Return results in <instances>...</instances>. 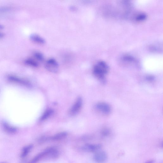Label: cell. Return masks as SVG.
Masks as SVG:
<instances>
[{
    "label": "cell",
    "mask_w": 163,
    "mask_h": 163,
    "mask_svg": "<svg viewBox=\"0 0 163 163\" xmlns=\"http://www.w3.org/2000/svg\"><path fill=\"white\" fill-rule=\"evenodd\" d=\"M109 68L104 61H98L94 65L93 68L94 75L98 79L103 80L108 72Z\"/></svg>",
    "instance_id": "6da1fadb"
},
{
    "label": "cell",
    "mask_w": 163,
    "mask_h": 163,
    "mask_svg": "<svg viewBox=\"0 0 163 163\" xmlns=\"http://www.w3.org/2000/svg\"><path fill=\"white\" fill-rule=\"evenodd\" d=\"M46 69L52 73H56L59 69V65L56 61L53 59H50L47 60L45 63Z\"/></svg>",
    "instance_id": "7a4b0ae2"
},
{
    "label": "cell",
    "mask_w": 163,
    "mask_h": 163,
    "mask_svg": "<svg viewBox=\"0 0 163 163\" xmlns=\"http://www.w3.org/2000/svg\"><path fill=\"white\" fill-rule=\"evenodd\" d=\"M83 100L82 98L79 97L77 98L75 103L70 109L69 113L71 116L76 115L81 109L82 107Z\"/></svg>",
    "instance_id": "3957f363"
},
{
    "label": "cell",
    "mask_w": 163,
    "mask_h": 163,
    "mask_svg": "<svg viewBox=\"0 0 163 163\" xmlns=\"http://www.w3.org/2000/svg\"><path fill=\"white\" fill-rule=\"evenodd\" d=\"M8 79L9 81L13 83L20 84L27 87H30L31 86V84L29 81L16 76L10 75L8 77Z\"/></svg>",
    "instance_id": "277c9868"
},
{
    "label": "cell",
    "mask_w": 163,
    "mask_h": 163,
    "mask_svg": "<svg viewBox=\"0 0 163 163\" xmlns=\"http://www.w3.org/2000/svg\"><path fill=\"white\" fill-rule=\"evenodd\" d=\"M96 108L97 110L104 115L109 114L111 111V107L108 104L101 102L97 104Z\"/></svg>",
    "instance_id": "5b68a950"
},
{
    "label": "cell",
    "mask_w": 163,
    "mask_h": 163,
    "mask_svg": "<svg viewBox=\"0 0 163 163\" xmlns=\"http://www.w3.org/2000/svg\"><path fill=\"white\" fill-rule=\"evenodd\" d=\"M107 159V153L104 151L98 152L94 156V160L98 163H104L106 161Z\"/></svg>",
    "instance_id": "8992f818"
},
{
    "label": "cell",
    "mask_w": 163,
    "mask_h": 163,
    "mask_svg": "<svg viewBox=\"0 0 163 163\" xmlns=\"http://www.w3.org/2000/svg\"><path fill=\"white\" fill-rule=\"evenodd\" d=\"M49 151V148L46 149L45 150L36 155L28 163H37L42 158L46 157H48Z\"/></svg>",
    "instance_id": "52a82bcc"
},
{
    "label": "cell",
    "mask_w": 163,
    "mask_h": 163,
    "mask_svg": "<svg viewBox=\"0 0 163 163\" xmlns=\"http://www.w3.org/2000/svg\"><path fill=\"white\" fill-rule=\"evenodd\" d=\"M101 147L100 144H87L83 146L82 148L84 151L93 152L99 150Z\"/></svg>",
    "instance_id": "ba28073f"
},
{
    "label": "cell",
    "mask_w": 163,
    "mask_h": 163,
    "mask_svg": "<svg viewBox=\"0 0 163 163\" xmlns=\"http://www.w3.org/2000/svg\"><path fill=\"white\" fill-rule=\"evenodd\" d=\"M2 126L5 131L9 134H15L17 132V129L16 127L11 126L6 122H3Z\"/></svg>",
    "instance_id": "9c48e42d"
},
{
    "label": "cell",
    "mask_w": 163,
    "mask_h": 163,
    "mask_svg": "<svg viewBox=\"0 0 163 163\" xmlns=\"http://www.w3.org/2000/svg\"><path fill=\"white\" fill-rule=\"evenodd\" d=\"M30 39L32 41L39 45H43L45 42V39L36 34H32L30 36Z\"/></svg>",
    "instance_id": "30bf717a"
},
{
    "label": "cell",
    "mask_w": 163,
    "mask_h": 163,
    "mask_svg": "<svg viewBox=\"0 0 163 163\" xmlns=\"http://www.w3.org/2000/svg\"><path fill=\"white\" fill-rule=\"evenodd\" d=\"M67 135V133L66 132H61L57 133L51 137V140L54 141H59L62 140L65 138Z\"/></svg>",
    "instance_id": "8fae6325"
},
{
    "label": "cell",
    "mask_w": 163,
    "mask_h": 163,
    "mask_svg": "<svg viewBox=\"0 0 163 163\" xmlns=\"http://www.w3.org/2000/svg\"><path fill=\"white\" fill-rule=\"evenodd\" d=\"M33 146L32 145H29L24 148L22 152L20 157L22 158H24L28 155L30 151L32 148Z\"/></svg>",
    "instance_id": "7c38bea8"
},
{
    "label": "cell",
    "mask_w": 163,
    "mask_h": 163,
    "mask_svg": "<svg viewBox=\"0 0 163 163\" xmlns=\"http://www.w3.org/2000/svg\"><path fill=\"white\" fill-rule=\"evenodd\" d=\"M25 63L26 65L33 67H37L39 66V63L36 60L31 58L26 59Z\"/></svg>",
    "instance_id": "4fadbf2b"
},
{
    "label": "cell",
    "mask_w": 163,
    "mask_h": 163,
    "mask_svg": "<svg viewBox=\"0 0 163 163\" xmlns=\"http://www.w3.org/2000/svg\"><path fill=\"white\" fill-rule=\"evenodd\" d=\"M54 113V111L52 109H48L46 110L40 117V120L43 121L47 119L50 117Z\"/></svg>",
    "instance_id": "5bb4252c"
},
{
    "label": "cell",
    "mask_w": 163,
    "mask_h": 163,
    "mask_svg": "<svg viewBox=\"0 0 163 163\" xmlns=\"http://www.w3.org/2000/svg\"><path fill=\"white\" fill-rule=\"evenodd\" d=\"M33 56L35 59L38 62H42L44 59L42 54L39 52H36L33 53Z\"/></svg>",
    "instance_id": "9a60e30c"
},
{
    "label": "cell",
    "mask_w": 163,
    "mask_h": 163,
    "mask_svg": "<svg viewBox=\"0 0 163 163\" xmlns=\"http://www.w3.org/2000/svg\"><path fill=\"white\" fill-rule=\"evenodd\" d=\"M147 15L145 13H139L136 16L135 20L138 21H142L147 18Z\"/></svg>",
    "instance_id": "2e32d148"
},
{
    "label": "cell",
    "mask_w": 163,
    "mask_h": 163,
    "mask_svg": "<svg viewBox=\"0 0 163 163\" xmlns=\"http://www.w3.org/2000/svg\"><path fill=\"white\" fill-rule=\"evenodd\" d=\"M101 134L104 137H107L110 134V131L108 129H104L101 131Z\"/></svg>",
    "instance_id": "e0dca14e"
},
{
    "label": "cell",
    "mask_w": 163,
    "mask_h": 163,
    "mask_svg": "<svg viewBox=\"0 0 163 163\" xmlns=\"http://www.w3.org/2000/svg\"><path fill=\"white\" fill-rule=\"evenodd\" d=\"M123 59L129 62H133L134 60L133 57L130 56H125L123 57Z\"/></svg>",
    "instance_id": "ac0fdd59"
},
{
    "label": "cell",
    "mask_w": 163,
    "mask_h": 163,
    "mask_svg": "<svg viewBox=\"0 0 163 163\" xmlns=\"http://www.w3.org/2000/svg\"><path fill=\"white\" fill-rule=\"evenodd\" d=\"M154 162L155 161L152 160H150L146 162L145 163H154Z\"/></svg>",
    "instance_id": "d6986e66"
},
{
    "label": "cell",
    "mask_w": 163,
    "mask_h": 163,
    "mask_svg": "<svg viewBox=\"0 0 163 163\" xmlns=\"http://www.w3.org/2000/svg\"><path fill=\"white\" fill-rule=\"evenodd\" d=\"M5 36V34L4 33L2 32H0V38H2V37H4Z\"/></svg>",
    "instance_id": "ffe728a7"
},
{
    "label": "cell",
    "mask_w": 163,
    "mask_h": 163,
    "mask_svg": "<svg viewBox=\"0 0 163 163\" xmlns=\"http://www.w3.org/2000/svg\"><path fill=\"white\" fill-rule=\"evenodd\" d=\"M4 28V26L3 25L0 24V29H2Z\"/></svg>",
    "instance_id": "44dd1931"
},
{
    "label": "cell",
    "mask_w": 163,
    "mask_h": 163,
    "mask_svg": "<svg viewBox=\"0 0 163 163\" xmlns=\"http://www.w3.org/2000/svg\"></svg>",
    "instance_id": "7402d4cb"
}]
</instances>
